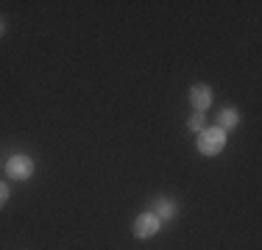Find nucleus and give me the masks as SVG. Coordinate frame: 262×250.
<instances>
[{"label":"nucleus","instance_id":"nucleus-7","mask_svg":"<svg viewBox=\"0 0 262 250\" xmlns=\"http://www.w3.org/2000/svg\"><path fill=\"white\" fill-rule=\"evenodd\" d=\"M187 125H190V131L201 134V131H204V111H195V114L190 117V122H187Z\"/></svg>","mask_w":262,"mask_h":250},{"label":"nucleus","instance_id":"nucleus-2","mask_svg":"<svg viewBox=\"0 0 262 250\" xmlns=\"http://www.w3.org/2000/svg\"><path fill=\"white\" fill-rule=\"evenodd\" d=\"M6 175L14 181H28L31 175H34V161H31V156H11L9 161H6Z\"/></svg>","mask_w":262,"mask_h":250},{"label":"nucleus","instance_id":"nucleus-6","mask_svg":"<svg viewBox=\"0 0 262 250\" xmlns=\"http://www.w3.org/2000/svg\"><path fill=\"white\" fill-rule=\"evenodd\" d=\"M240 122V114H237V109H221V114H217V128H234V125Z\"/></svg>","mask_w":262,"mask_h":250},{"label":"nucleus","instance_id":"nucleus-3","mask_svg":"<svg viewBox=\"0 0 262 250\" xmlns=\"http://www.w3.org/2000/svg\"><path fill=\"white\" fill-rule=\"evenodd\" d=\"M162 220L154 211H145V214H140L134 220V236H140V239H151V236H157Z\"/></svg>","mask_w":262,"mask_h":250},{"label":"nucleus","instance_id":"nucleus-8","mask_svg":"<svg viewBox=\"0 0 262 250\" xmlns=\"http://www.w3.org/2000/svg\"><path fill=\"white\" fill-rule=\"evenodd\" d=\"M6 203H9V186H6L3 181H0V209H3Z\"/></svg>","mask_w":262,"mask_h":250},{"label":"nucleus","instance_id":"nucleus-1","mask_svg":"<svg viewBox=\"0 0 262 250\" xmlns=\"http://www.w3.org/2000/svg\"><path fill=\"white\" fill-rule=\"evenodd\" d=\"M226 147V131L223 128H204L201 134H198V150H201L204 156H217L221 150Z\"/></svg>","mask_w":262,"mask_h":250},{"label":"nucleus","instance_id":"nucleus-5","mask_svg":"<svg viewBox=\"0 0 262 250\" xmlns=\"http://www.w3.org/2000/svg\"><path fill=\"white\" fill-rule=\"evenodd\" d=\"M176 203H173V200H167V197H159L157 203H154V214L159 217V220H173V217H176Z\"/></svg>","mask_w":262,"mask_h":250},{"label":"nucleus","instance_id":"nucleus-4","mask_svg":"<svg viewBox=\"0 0 262 250\" xmlns=\"http://www.w3.org/2000/svg\"><path fill=\"white\" fill-rule=\"evenodd\" d=\"M190 100H192V106H195V111H207L209 103H212V89L207 84H195L190 89Z\"/></svg>","mask_w":262,"mask_h":250},{"label":"nucleus","instance_id":"nucleus-9","mask_svg":"<svg viewBox=\"0 0 262 250\" xmlns=\"http://www.w3.org/2000/svg\"><path fill=\"white\" fill-rule=\"evenodd\" d=\"M3 31H6V28H3V20H0V36H3Z\"/></svg>","mask_w":262,"mask_h":250}]
</instances>
